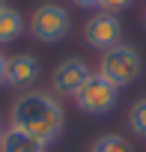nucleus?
Here are the masks:
<instances>
[{
  "label": "nucleus",
  "instance_id": "nucleus-1",
  "mask_svg": "<svg viewBox=\"0 0 146 152\" xmlns=\"http://www.w3.org/2000/svg\"><path fill=\"white\" fill-rule=\"evenodd\" d=\"M9 119H12L15 128L33 134L42 143H54L63 134V125H66V113H63V104L57 102V96L39 93V90L21 93L12 102Z\"/></svg>",
  "mask_w": 146,
  "mask_h": 152
},
{
  "label": "nucleus",
  "instance_id": "nucleus-2",
  "mask_svg": "<svg viewBox=\"0 0 146 152\" xmlns=\"http://www.w3.org/2000/svg\"><path fill=\"white\" fill-rule=\"evenodd\" d=\"M99 75H104V78L113 87H119V90L131 87V84L140 81V75H143V57L131 45L119 42V45L101 51V57H99Z\"/></svg>",
  "mask_w": 146,
  "mask_h": 152
},
{
  "label": "nucleus",
  "instance_id": "nucleus-3",
  "mask_svg": "<svg viewBox=\"0 0 146 152\" xmlns=\"http://www.w3.org/2000/svg\"><path fill=\"white\" fill-rule=\"evenodd\" d=\"M78 104V110L90 113V116H104L116 107L119 102V87H113L104 75L99 72H90V78L84 81V87L75 93V99H72Z\"/></svg>",
  "mask_w": 146,
  "mask_h": 152
},
{
  "label": "nucleus",
  "instance_id": "nucleus-4",
  "mask_svg": "<svg viewBox=\"0 0 146 152\" xmlns=\"http://www.w3.org/2000/svg\"><path fill=\"white\" fill-rule=\"evenodd\" d=\"M27 30H30V36H33L36 42L54 45V42H63V39L69 36L72 18H69V12H66L60 3H42V6L33 9V15H30V21H27Z\"/></svg>",
  "mask_w": 146,
  "mask_h": 152
},
{
  "label": "nucleus",
  "instance_id": "nucleus-5",
  "mask_svg": "<svg viewBox=\"0 0 146 152\" xmlns=\"http://www.w3.org/2000/svg\"><path fill=\"white\" fill-rule=\"evenodd\" d=\"M84 42L99 54L113 48V45H119L122 42V21L113 12H96L84 24Z\"/></svg>",
  "mask_w": 146,
  "mask_h": 152
},
{
  "label": "nucleus",
  "instance_id": "nucleus-6",
  "mask_svg": "<svg viewBox=\"0 0 146 152\" xmlns=\"http://www.w3.org/2000/svg\"><path fill=\"white\" fill-rule=\"evenodd\" d=\"M90 78V66L78 57H66L63 63L54 66L51 72V93L54 96H69L75 99V93L84 87V81Z\"/></svg>",
  "mask_w": 146,
  "mask_h": 152
},
{
  "label": "nucleus",
  "instance_id": "nucleus-7",
  "mask_svg": "<svg viewBox=\"0 0 146 152\" xmlns=\"http://www.w3.org/2000/svg\"><path fill=\"white\" fill-rule=\"evenodd\" d=\"M39 81V60L33 54H15L6 63V87L12 90H30Z\"/></svg>",
  "mask_w": 146,
  "mask_h": 152
},
{
  "label": "nucleus",
  "instance_id": "nucleus-8",
  "mask_svg": "<svg viewBox=\"0 0 146 152\" xmlns=\"http://www.w3.org/2000/svg\"><path fill=\"white\" fill-rule=\"evenodd\" d=\"M45 149H48V143L36 140L33 134H27L15 125H9L0 137V152H45Z\"/></svg>",
  "mask_w": 146,
  "mask_h": 152
},
{
  "label": "nucleus",
  "instance_id": "nucleus-9",
  "mask_svg": "<svg viewBox=\"0 0 146 152\" xmlns=\"http://www.w3.org/2000/svg\"><path fill=\"white\" fill-rule=\"evenodd\" d=\"M24 30H27V21L21 18L18 9H9V6H6L3 12H0V45H12V42H18Z\"/></svg>",
  "mask_w": 146,
  "mask_h": 152
},
{
  "label": "nucleus",
  "instance_id": "nucleus-10",
  "mask_svg": "<svg viewBox=\"0 0 146 152\" xmlns=\"http://www.w3.org/2000/svg\"><path fill=\"white\" fill-rule=\"evenodd\" d=\"M90 152H134V149L122 134H101V137H96Z\"/></svg>",
  "mask_w": 146,
  "mask_h": 152
},
{
  "label": "nucleus",
  "instance_id": "nucleus-11",
  "mask_svg": "<svg viewBox=\"0 0 146 152\" xmlns=\"http://www.w3.org/2000/svg\"><path fill=\"white\" fill-rule=\"evenodd\" d=\"M128 128L146 140V99H137L131 107H128Z\"/></svg>",
  "mask_w": 146,
  "mask_h": 152
},
{
  "label": "nucleus",
  "instance_id": "nucleus-12",
  "mask_svg": "<svg viewBox=\"0 0 146 152\" xmlns=\"http://www.w3.org/2000/svg\"><path fill=\"white\" fill-rule=\"evenodd\" d=\"M131 6V0H101V3H99V9L101 12H119V9H128Z\"/></svg>",
  "mask_w": 146,
  "mask_h": 152
},
{
  "label": "nucleus",
  "instance_id": "nucleus-13",
  "mask_svg": "<svg viewBox=\"0 0 146 152\" xmlns=\"http://www.w3.org/2000/svg\"><path fill=\"white\" fill-rule=\"evenodd\" d=\"M75 6H81V9H99V3L101 0H72Z\"/></svg>",
  "mask_w": 146,
  "mask_h": 152
},
{
  "label": "nucleus",
  "instance_id": "nucleus-14",
  "mask_svg": "<svg viewBox=\"0 0 146 152\" xmlns=\"http://www.w3.org/2000/svg\"><path fill=\"white\" fill-rule=\"evenodd\" d=\"M6 63H9V57H3V54H0V87L6 84Z\"/></svg>",
  "mask_w": 146,
  "mask_h": 152
},
{
  "label": "nucleus",
  "instance_id": "nucleus-15",
  "mask_svg": "<svg viewBox=\"0 0 146 152\" xmlns=\"http://www.w3.org/2000/svg\"><path fill=\"white\" fill-rule=\"evenodd\" d=\"M3 9H6V3H3V0H0V12H3Z\"/></svg>",
  "mask_w": 146,
  "mask_h": 152
},
{
  "label": "nucleus",
  "instance_id": "nucleus-16",
  "mask_svg": "<svg viewBox=\"0 0 146 152\" xmlns=\"http://www.w3.org/2000/svg\"><path fill=\"white\" fill-rule=\"evenodd\" d=\"M3 131H6V128H3V122H0V137H3Z\"/></svg>",
  "mask_w": 146,
  "mask_h": 152
},
{
  "label": "nucleus",
  "instance_id": "nucleus-17",
  "mask_svg": "<svg viewBox=\"0 0 146 152\" xmlns=\"http://www.w3.org/2000/svg\"><path fill=\"white\" fill-rule=\"evenodd\" d=\"M143 18H146V15H143Z\"/></svg>",
  "mask_w": 146,
  "mask_h": 152
}]
</instances>
